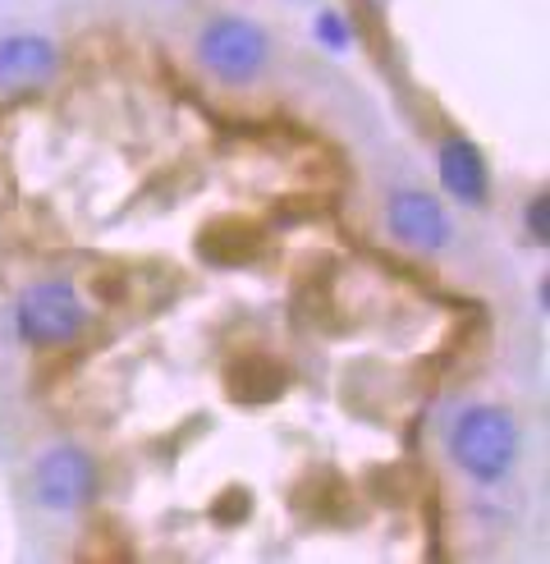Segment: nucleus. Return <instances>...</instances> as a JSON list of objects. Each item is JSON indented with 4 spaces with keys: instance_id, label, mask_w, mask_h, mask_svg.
Wrapping results in <instances>:
<instances>
[{
    "instance_id": "f257e3e1",
    "label": "nucleus",
    "mask_w": 550,
    "mask_h": 564,
    "mask_svg": "<svg viewBox=\"0 0 550 564\" xmlns=\"http://www.w3.org/2000/svg\"><path fill=\"white\" fill-rule=\"evenodd\" d=\"M450 459L473 482H505L518 464V422L505 404H473L450 427Z\"/></svg>"
},
{
    "instance_id": "f03ea898",
    "label": "nucleus",
    "mask_w": 550,
    "mask_h": 564,
    "mask_svg": "<svg viewBox=\"0 0 550 564\" xmlns=\"http://www.w3.org/2000/svg\"><path fill=\"white\" fill-rule=\"evenodd\" d=\"M198 61L202 69L226 83V88H248L266 74V61H271V42L266 33L253 23V19H211L198 37Z\"/></svg>"
},
{
    "instance_id": "7ed1b4c3",
    "label": "nucleus",
    "mask_w": 550,
    "mask_h": 564,
    "mask_svg": "<svg viewBox=\"0 0 550 564\" xmlns=\"http://www.w3.org/2000/svg\"><path fill=\"white\" fill-rule=\"evenodd\" d=\"M14 326L28 345L37 349H61L74 345L82 326H88V307H82L78 290L69 280H37L28 285L14 303Z\"/></svg>"
},
{
    "instance_id": "20e7f679",
    "label": "nucleus",
    "mask_w": 550,
    "mask_h": 564,
    "mask_svg": "<svg viewBox=\"0 0 550 564\" xmlns=\"http://www.w3.org/2000/svg\"><path fill=\"white\" fill-rule=\"evenodd\" d=\"M33 496L55 514H74L97 500V464L78 445H55L33 468Z\"/></svg>"
},
{
    "instance_id": "39448f33",
    "label": "nucleus",
    "mask_w": 550,
    "mask_h": 564,
    "mask_svg": "<svg viewBox=\"0 0 550 564\" xmlns=\"http://www.w3.org/2000/svg\"><path fill=\"white\" fill-rule=\"evenodd\" d=\"M385 225H391V235L408 248H422V252H436L450 243V216L446 207L436 203L431 193L422 188H399L391 193V203H385Z\"/></svg>"
},
{
    "instance_id": "423d86ee",
    "label": "nucleus",
    "mask_w": 550,
    "mask_h": 564,
    "mask_svg": "<svg viewBox=\"0 0 550 564\" xmlns=\"http://www.w3.org/2000/svg\"><path fill=\"white\" fill-rule=\"evenodd\" d=\"M61 55H55V42L37 37V33H14L0 42V93H28L42 88V83L55 74Z\"/></svg>"
},
{
    "instance_id": "0eeeda50",
    "label": "nucleus",
    "mask_w": 550,
    "mask_h": 564,
    "mask_svg": "<svg viewBox=\"0 0 550 564\" xmlns=\"http://www.w3.org/2000/svg\"><path fill=\"white\" fill-rule=\"evenodd\" d=\"M436 165H440V184H446V193L454 197V203H463V207H482L486 203L491 175H486L482 152L468 143V138H446Z\"/></svg>"
},
{
    "instance_id": "6e6552de",
    "label": "nucleus",
    "mask_w": 550,
    "mask_h": 564,
    "mask_svg": "<svg viewBox=\"0 0 550 564\" xmlns=\"http://www.w3.org/2000/svg\"><path fill=\"white\" fill-rule=\"evenodd\" d=\"M528 235H532L537 248L550 243V197L546 193H537L532 203H528Z\"/></svg>"
},
{
    "instance_id": "1a4fd4ad",
    "label": "nucleus",
    "mask_w": 550,
    "mask_h": 564,
    "mask_svg": "<svg viewBox=\"0 0 550 564\" xmlns=\"http://www.w3.org/2000/svg\"><path fill=\"white\" fill-rule=\"evenodd\" d=\"M317 37L326 42V46H336V51H344L349 46V28L336 19V14H321L317 19Z\"/></svg>"
}]
</instances>
